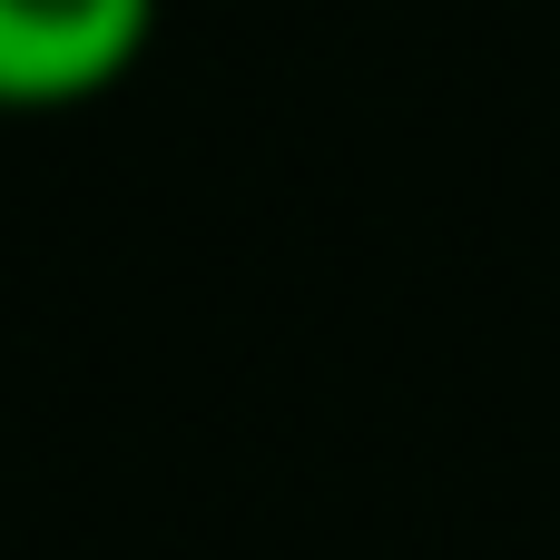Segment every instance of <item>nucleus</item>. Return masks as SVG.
I'll use <instances>...</instances> for the list:
<instances>
[{
    "label": "nucleus",
    "instance_id": "1",
    "mask_svg": "<svg viewBox=\"0 0 560 560\" xmlns=\"http://www.w3.org/2000/svg\"><path fill=\"white\" fill-rule=\"evenodd\" d=\"M158 0H0V108H69L148 49Z\"/></svg>",
    "mask_w": 560,
    "mask_h": 560
}]
</instances>
